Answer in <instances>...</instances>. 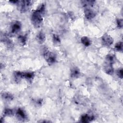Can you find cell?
Segmentation results:
<instances>
[{
	"label": "cell",
	"instance_id": "obj_1",
	"mask_svg": "<svg viewBox=\"0 0 123 123\" xmlns=\"http://www.w3.org/2000/svg\"><path fill=\"white\" fill-rule=\"evenodd\" d=\"M45 10V5L44 3H42L32 13L31 20L35 27L38 28L41 25L43 22V15L44 14Z\"/></svg>",
	"mask_w": 123,
	"mask_h": 123
},
{
	"label": "cell",
	"instance_id": "obj_2",
	"mask_svg": "<svg viewBox=\"0 0 123 123\" xmlns=\"http://www.w3.org/2000/svg\"><path fill=\"white\" fill-rule=\"evenodd\" d=\"M32 1L31 0H22L19 1L18 7L20 11L22 12H27L32 5Z\"/></svg>",
	"mask_w": 123,
	"mask_h": 123
},
{
	"label": "cell",
	"instance_id": "obj_3",
	"mask_svg": "<svg viewBox=\"0 0 123 123\" xmlns=\"http://www.w3.org/2000/svg\"><path fill=\"white\" fill-rule=\"evenodd\" d=\"M43 56L46 61L49 64H51L56 62V55L51 51L45 50L43 53Z\"/></svg>",
	"mask_w": 123,
	"mask_h": 123
},
{
	"label": "cell",
	"instance_id": "obj_4",
	"mask_svg": "<svg viewBox=\"0 0 123 123\" xmlns=\"http://www.w3.org/2000/svg\"><path fill=\"white\" fill-rule=\"evenodd\" d=\"M113 39L112 37L108 34L104 35L102 37V43L104 46L109 47L112 44Z\"/></svg>",
	"mask_w": 123,
	"mask_h": 123
},
{
	"label": "cell",
	"instance_id": "obj_5",
	"mask_svg": "<svg viewBox=\"0 0 123 123\" xmlns=\"http://www.w3.org/2000/svg\"><path fill=\"white\" fill-rule=\"evenodd\" d=\"M22 27V24L20 22L16 21L13 22L11 26V31L13 34H17L18 33Z\"/></svg>",
	"mask_w": 123,
	"mask_h": 123
},
{
	"label": "cell",
	"instance_id": "obj_6",
	"mask_svg": "<svg viewBox=\"0 0 123 123\" xmlns=\"http://www.w3.org/2000/svg\"><path fill=\"white\" fill-rule=\"evenodd\" d=\"M16 115L17 118L21 121H24L27 118V115L25 112L21 108H18L16 112Z\"/></svg>",
	"mask_w": 123,
	"mask_h": 123
},
{
	"label": "cell",
	"instance_id": "obj_7",
	"mask_svg": "<svg viewBox=\"0 0 123 123\" xmlns=\"http://www.w3.org/2000/svg\"><path fill=\"white\" fill-rule=\"evenodd\" d=\"M84 14L87 19H92L96 16V12L90 8L85 9Z\"/></svg>",
	"mask_w": 123,
	"mask_h": 123
},
{
	"label": "cell",
	"instance_id": "obj_8",
	"mask_svg": "<svg viewBox=\"0 0 123 123\" xmlns=\"http://www.w3.org/2000/svg\"><path fill=\"white\" fill-rule=\"evenodd\" d=\"M112 64L111 63L106 62L104 66V70L105 73L108 74H112L114 72V69L112 66Z\"/></svg>",
	"mask_w": 123,
	"mask_h": 123
},
{
	"label": "cell",
	"instance_id": "obj_9",
	"mask_svg": "<svg viewBox=\"0 0 123 123\" xmlns=\"http://www.w3.org/2000/svg\"><path fill=\"white\" fill-rule=\"evenodd\" d=\"M94 119V117L93 115H90L88 114H84L81 116L80 118V122L84 123H89Z\"/></svg>",
	"mask_w": 123,
	"mask_h": 123
},
{
	"label": "cell",
	"instance_id": "obj_10",
	"mask_svg": "<svg viewBox=\"0 0 123 123\" xmlns=\"http://www.w3.org/2000/svg\"><path fill=\"white\" fill-rule=\"evenodd\" d=\"M80 74V70L77 67H74L72 69L71 71V76L72 78H77L79 76Z\"/></svg>",
	"mask_w": 123,
	"mask_h": 123
},
{
	"label": "cell",
	"instance_id": "obj_11",
	"mask_svg": "<svg viewBox=\"0 0 123 123\" xmlns=\"http://www.w3.org/2000/svg\"><path fill=\"white\" fill-rule=\"evenodd\" d=\"M95 1V0H82L81 1V3L83 5V6L85 8V9L86 8H90L91 7H92L93 5L94 4Z\"/></svg>",
	"mask_w": 123,
	"mask_h": 123
},
{
	"label": "cell",
	"instance_id": "obj_12",
	"mask_svg": "<svg viewBox=\"0 0 123 123\" xmlns=\"http://www.w3.org/2000/svg\"><path fill=\"white\" fill-rule=\"evenodd\" d=\"M36 38L38 42L42 44L45 41L46 36L45 34L43 32H40L37 35Z\"/></svg>",
	"mask_w": 123,
	"mask_h": 123
},
{
	"label": "cell",
	"instance_id": "obj_13",
	"mask_svg": "<svg viewBox=\"0 0 123 123\" xmlns=\"http://www.w3.org/2000/svg\"><path fill=\"white\" fill-rule=\"evenodd\" d=\"M24 73V78L28 81H32L35 77V74L32 72H26Z\"/></svg>",
	"mask_w": 123,
	"mask_h": 123
},
{
	"label": "cell",
	"instance_id": "obj_14",
	"mask_svg": "<svg viewBox=\"0 0 123 123\" xmlns=\"http://www.w3.org/2000/svg\"><path fill=\"white\" fill-rule=\"evenodd\" d=\"M14 77L16 81L19 82L22 78H24V73L20 71H16L14 73Z\"/></svg>",
	"mask_w": 123,
	"mask_h": 123
},
{
	"label": "cell",
	"instance_id": "obj_15",
	"mask_svg": "<svg viewBox=\"0 0 123 123\" xmlns=\"http://www.w3.org/2000/svg\"><path fill=\"white\" fill-rule=\"evenodd\" d=\"M2 98L7 101H11L13 99V95L8 92H4L2 93Z\"/></svg>",
	"mask_w": 123,
	"mask_h": 123
},
{
	"label": "cell",
	"instance_id": "obj_16",
	"mask_svg": "<svg viewBox=\"0 0 123 123\" xmlns=\"http://www.w3.org/2000/svg\"><path fill=\"white\" fill-rule=\"evenodd\" d=\"M81 43L85 46L88 47L91 45V41L87 37H83L81 38Z\"/></svg>",
	"mask_w": 123,
	"mask_h": 123
},
{
	"label": "cell",
	"instance_id": "obj_17",
	"mask_svg": "<svg viewBox=\"0 0 123 123\" xmlns=\"http://www.w3.org/2000/svg\"><path fill=\"white\" fill-rule=\"evenodd\" d=\"M18 40L20 44L24 45L27 41V36L26 35H20L18 37Z\"/></svg>",
	"mask_w": 123,
	"mask_h": 123
},
{
	"label": "cell",
	"instance_id": "obj_18",
	"mask_svg": "<svg viewBox=\"0 0 123 123\" xmlns=\"http://www.w3.org/2000/svg\"><path fill=\"white\" fill-rule=\"evenodd\" d=\"M106 62L113 64L114 62V57L112 55L109 54L106 56Z\"/></svg>",
	"mask_w": 123,
	"mask_h": 123
},
{
	"label": "cell",
	"instance_id": "obj_19",
	"mask_svg": "<svg viewBox=\"0 0 123 123\" xmlns=\"http://www.w3.org/2000/svg\"><path fill=\"white\" fill-rule=\"evenodd\" d=\"M3 39V42L7 46H8V47L12 46V42L11 41V40L10 39H9L8 37H4Z\"/></svg>",
	"mask_w": 123,
	"mask_h": 123
},
{
	"label": "cell",
	"instance_id": "obj_20",
	"mask_svg": "<svg viewBox=\"0 0 123 123\" xmlns=\"http://www.w3.org/2000/svg\"><path fill=\"white\" fill-rule=\"evenodd\" d=\"M115 49L119 51L123 50V43L122 42H118L115 46Z\"/></svg>",
	"mask_w": 123,
	"mask_h": 123
},
{
	"label": "cell",
	"instance_id": "obj_21",
	"mask_svg": "<svg viewBox=\"0 0 123 123\" xmlns=\"http://www.w3.org/2000/svg\"><path fill=\"white\" fill-rule=\"evenodd\" d=\"M13 110L9 108L5 109L4 111V114L5 116H12L13 114Z\"/></svg>",
	"mask_w": 123,
	"mask_h": 123
},
{
	"label": "cell",
	"instance_id": "obj_22",
	"mask_svg": "<svg viewBox=\"0 0 123 123\" xmlns=\"http://www.w3.org/2000/svg\"><path fill=\"white\" fill-rule=\"evenodd\" d=\"M52 38H53V41L54 43L58 44V43H59L61 42L60 38L57 35L55 34H53Z\"/></svg>",
	"mask_w": 123,
	"mask_h": 123
},
{
	"label": "cell",
	"instance_id": "obj_23",
	"mask_svg": "<svg viewBox=\"0 0 123 123\" xmlns=\"http://www.w3.org/2000/svg\"><path fill=\"white\" fill-rule=\"evenodd\" d=\"M117 26L119 28H121L123 27V22L122 19H117L116 20Z\"/></svg>",
	"mask_w": 123,
	"mask_h": 123
},
{
	"label": "cell",
	"instance_id": "obj_24",
	"mask_svg": "<svg viewBox=\"0 0 123 123\" xmlns=\"http://www.w3.org/2000/svg\"><path fill=\"white\" fill-rule=\"evenodd\" d=\"M117 76L120 78H122L123 77V69H119L117 71Z\"/></svg>",
	"mask_w": 123,
	"mask_h": 123
}]
</instances>
